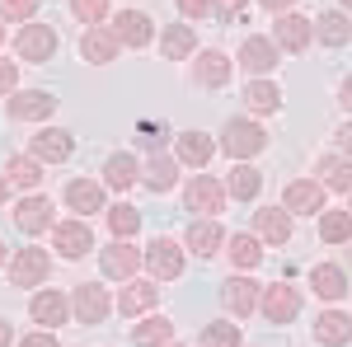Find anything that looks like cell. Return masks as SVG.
<instances>
[{"mask_svg":"<svg viewBox=\"0 0 352 347\" xmlns=\"http://www.w3.org/2000/svg\"><path fill=\"white\" fill-rule=\"evenodd\" d=\"M263 146H268V132H263L258 122H244V117H230V122H226V132H221V150H226V155H235V160L258 155Z\"/></svg>","mask_w":352,"mask_h":347,"instance_id":"cell-1","label":"cell"},{"mask_svg":"<svg viewBox=\"0 0 352 347\" xmlns=\"http://www.w3.org/2000/svg\"><path fill=\"white\" fill-rule=\"evenodd\" d=\"M47 272H52L47 249H19L14 263H10V282H14V287H43Z\"/></svg>","mask_w":352,"mask_h":347,"instance_id":"cell-2","label":"cell"},{"mask_svg":"<svg viewBox=\"0 0 352 347\" xmlns=\"http://www.w3.org/2000/svg\"><path fill=\"white\" fill-rule=\"evenodd\" d=\"M14 52L24 61H52L56 52V28L52 24H24L19 38H14Z\"/></svg>","mask_w":352,"mask_h":347,"instance_id":"cell-3","label":"cell"},{"mask_svg":"<svg viewBox=\"0 0 352 347\" xmlns=\"http://www.w3.org/2000/svg\"><path fill=\"white\" fill-rule=\"evenodd\" d=\"M52 244L61 258H85L94 249V230H89V221H61L52 225Z\"/></svg>","mask_w":352,"mask_h":347,"instance_id":"cell-4","label":"cell"},{"mask_svg":"<svg viewBox=\"0 0 352 347\" xmlns=\"http://www.w3.org/2000/svg\"><path fill=\"white\" fill-rule=\"evenodd\" d=\"M99 263H104V277H118V282H127L136 267L146 263V254H141L132 240H113L109 249L99 254Z\"/></svg>","mask_w":352,"mask_h":347,"instance_id":"cell-5","label":"cell"},{"mask_svg":"<svg viewBox=\"0 0 352 347\" xmlns=\"http://www.w3.org/2000/svg\"><path fill=\"white\" fill-rule=\"evenodd\" d=\"M258 305H263V320H268V324H292L300 315V291H296V287H287V282H277V287L263 291Z\"/></svg>","mask_w":352,"mask_h":347,"instance_id":"cell-6","label":"cell"},{"mask_svg":"<svg viewBox=\"0 0 352 347\" xmlns=\"http://www.w3.org/2000/svg\"><path fill=\"white\" fill-rule=\"evenodd\" d=\"M282 207L292 216H315L324 212V183H315V179H296V183H287L282 192Z\"/></svg>","mask_w":352,"mask_h":347,"instance_id":"cell-7","label":"cell"},{"mask_svg":"<svg viewBox=\"0 0 352 347\" xmlns=\"http://www.w3.org/2000/svg\"><path fill=\"white\" fill-rule=\"evenodd\" d=\"M184 202H188V212H202V216H217L226 207V188L212 179V174H197L188 188H184Z\"/></svg>","mask_w":352,"mask_h":347,"instance_id":"cell-8","label":"cell"},{"mask_svg":"<svg viewBox=\"0 0 352 347\" xmlns=\"http://www.w3.org/2000/svg\"><path fill=\"white\" fill-rule=\"evenodd\" d=\"M71 310H76L80 324H104L113 305H109V291H104V287L85 282V287H76V295H71Z\"/></svg>","mask_w":352,"mask_h":347,"instance_id":"cell-9","label":"cell"},{"mask_svg":"<svg viewBox=\"0 0 352 347\" xmlns=\"http://www.w3.org/2000/svg\"><path fill=\"white\" fill-rule=\"evenodd\" d=\"M146 267L155 272V277H164V282H174L179 272H184V254H179V244L174 240H151L146 244Z\"/></svg>","mask_w":352,"mask_h":347,"instance_id":"cell-10","label":"cell"},{"mask_svg":"<svg viewBox=\"0 0 352 347\" xmlns=\"http://www.w3.org/2000/svg\"><path fill=\"white\" fill-rule=\"evenodd\" d=\"M52 108H56V94H47V89H19L10 99V113L19 122H43V117H52Z\"/></svg>","mask_w":352,"mask_h":347,"instance_id":"cell-11","label":"cell"},{"mask_svg":"<svg viewBox=\"0 0 352 347\" xmlns=\"http://www.w3.org/2000/svg\"><path fill=\"white\" fill-rule=\"evenodd\" d=\"M118 47H122V43H118V33H113V28H85L80 33V56L85 61H94V66H109L113 56H118Z\"/></svg>","mask_w":352,"mask_h":347,"instance_id":"cell-12","label":"cell"},{"mask_svg":"<svg viewBox=\"0 0 352 347\" xmlns=\"http://www.w3.org/2000/svg\"><path fill=\"white\" fill-rule=\"evenodd\" d=\"M221 300H226V310H230V315H240V320H244V315L258 305V282H249V277L235 272V277H226V282H221Z\"/></svg>","mask_w":352,"mask_h":347,"instance_id":"cell-13","label":"cell"},{"mask_svg":"<svg viewBox=\"0 0 352 347\" xmlns=\"http://www.w3.org/2000/svg\"><path fill=\"white\" fill-rule=\"evenodd\" d=\"M14 225H19L24 235L52 230V202H47V197H24V202L14 207Z\"/></svg>","mask_w":352,"mask_h":347,"instance_id":"cell-14","label":"cell"},{"mask_svg":"<svg viewBox=\"0 0 352 347\" xmlns=\"http://www.w3.org/2000/svg\"><path fill=\"white\" fill-rule=\"evenodd\" d=\"M71 150H76V141H71V132H61V127H43V132L33 136V160L61 164Z\"/></svg>","mask_w":352,"mask_h":347,"instance_id":"cell-15","label":"cell"},{"mask_svg":"<svg viewBox=\"0 0 352 347\" xmlns=\"http://www.w3.org/2000/svg\"><path fill=\"white\" fill-rule=\"evenodd\" d=\"M113 33H118V43H127V47H146L151 38H155V28H151V19L141 14V10H122L118 19H113Z\"/></svg>","mask_w":352,"mask_h":347,"instance_id":"cell-16","label":"cell"},{"mask_svg":"<svg viewBox=\"0 0 352 347\" xmlns=\"http://www.w3.org/2000/svg\"><path fill=\"white\" fill-rule=\"evenodd\" d=\"M315 338H320L324 347L352 343V315H343V310H324V315L315 320Z\"/></svg>","mask_w":352,"mask_h":347,"instance_id":"cell-17","label":"cell"},{"mask_svg":"<svg viewBox=\"0 0 352 347\" xmlns=\"http://www.w3.org/2000/svg\"><path fill=\"white\" fill-rule=\"evenodd\" d=\"M310 38H315V24H310V19H300V14H282V19H277V43H282L287 52H305Z\"/></svg>","mask_w":352,"mask_h":347,"instance_id":"cell-18","label":"cell"},{"mask_svg":"<svg viewBox=\"0 0 352 347\" xmlns=\"http://www.w3.org/2000/svg\"><path fill=\"white\" fill-rule=\"evenodd\" d=\"M28 315L38 324H66V315H71V300L61 291H38L33 300H28Z\"/></svg>","mask_w":352,"mask_h":347,"instance_id":"cell-19","label":"cell"},{"mask_svg":"<svg viewBox=\"0 0 352 347\" xmlns=\"http://www.w3.org/2000/svg\"><path fill=\"white\" fill-rule=\"evenodd\" d=\"M192 80L207 85V89H221V85L230 80V56L226 52H202L197 66H192Z\"/></svg>","mask_w":352,"mask_h":347,"instance_id":"cell-20","label":"cell"},{"mask_svg":"<svg viewBox=\"0 0 352 347\" xmlns=\"http://www.w3.org/2000/svg\"><path fill=\"white\" fill-rule=\"evenodd\" d=\"M104 183L127 192L132 183H141V164H136L127 150H118V155H109V160H104Z\"/></svg>","mask_w":352,"mask_h":347,"instance_id":"cell-21","label":"cell"},{"mask_svg":"<svg viewBox=\"0 0 352 347\" xmlns=\"http://www.w3.org/2000/svg\"><path fill=\"white\" fill-rule=\"evenodd\" d=\"M66 207H71V212H80V216L104 212V188L89 183V179H76V183H66Z\"/></svg>","mask_w":352,"mask_h":347,"instance_id":"cell-22","label":"cell"},{"mask_svg":"<svg viewBox=\"0 0 352 347\" xmlns=\"http://www.w3.org/2000/svg\"><path fill=\"white\" fill-rule=\"evenodd\" d=\"M141 183L151 188V192H169V188L179 183V160H169V155H151V164L141 169Z\"/></svg>","mask_w":352,"mask_h":347,"instance_id":"cell-23","label":"cell"},{"mask_svg":"<svg viewBox=\"0 0 352 347\" xmlns=\"http://www.w3.org/2000/svg\"><path fill=\"white\" fill-rule=\"evenodd\" d=\"M155 300H160V287H155V282H127L122 295H118V310H122V315H141V310H151Z\"/></svg>","mask_w":352,"mask_h":347,"instance_id":"cell-24","label":"cell"},{"mask_svg":"<svg viewBox=\"0 0 352 347\" xmlns=\"http://www.w3.org/2000/svg\"><path fill=\"white\" fill-rule=\"evenodd\" d=\"M240 66H244V71H254V76H263V71L277 66V47H272L268 38H249V43L240 47Z\"/></svg>","mask_w":352,"mask_h":347,"instance_id":"cell-25","label":"cell"},{"mask_svg":"<svg viewBox=\"0 0 352 347\" xmlns=\"http://www.w3.org/2000/svg\"><path fill=\"white\" fill-rule=\"evenodd\" d=\"M315 38L329 43V47H343V43H352V19H348V14H338V10H329V14L315 19Z\"/></svg>","mask_w":352,"mask_h":347,"instance_id":"cell-26","label":"cell"},{"mask_svg":"<svg viewBox=\"0 0 352 347\" xmlns=\"http://www.w3.org/2000/svg\"><path fill=\"white\" fill-rule=\"evenodd\" d=\"M258 240L287 244L292 240V212H287V207H282V212H277V207H263V212H258Z\"/></svg>","mask_w":352,"mask_h":347,"instance_id":"cell-27","label":"cell"},{"mask_svg":"<svg viewBox=\"0 0 352 347\" xmlns=\"http://www.w3.org/2000/svg\"><path fill=\"white\" fill-rule=\"evenodd\" d=\"M212 155H217V141H212V136H202V132H184V136H179V160H184V164L202 169Z\"/></svg>","mask_w":352,"mask_h":347,"instance_id":"cell-28","label":"cell"},{"mask_svg":"<svg viewBox=\"0 0 352 347\" xmlns=\"http://www.w3.org/2000/svg\"><path fill=\"white\" fill-rule=\"evenodd\" d=\"M221 240H226V235H221V225L212 221V216H207V221H192V225H188V249L197 254V258H212Z\"/></svg>","mask_w":352,"mask_h":347,"instance_id":"cell-29","label":"cell"},{"mask_svg":"<svg viewBox=\"0 0 352 347\" xmlns=\"http://www.w3.org/2000/svg\"><path fill=\"white\" fill-rule=\"evenodd\" d=\"M310 287H315V295H324V300H338V295L348 291V272L333 267V263H320L310 272Z\"/></svg>","mask_w":352,"mask_h":347,"instance_id":"cell-30","label":"cell"},{"mask_svg":"<svg viewBox=\"0 0 352 347\" xmlns=\"http://www.w3.org/2000/svg\"><path fill=\"white\" fill-rule=\"evenodd\" d=\"M230 197H240V202H249V197H258V188H263V174L254 169V164L235 160V169H230Z\"/></svg>","mask_w":352,"mask_h":347,"instance_id":"cell-31","label":"cell"},{"mask_svg":"<svg viewBox=\"0 0 352 347\" xmlns=\"http://www.w3.org/2000/svg\"><path fill=\"white\" fill-rule=\"evenodd\" d=\"M320 183L333 188V192H352V160L324 155V160H320Z\"/></svg>","mask_w":352,"mask_h":347,"instance_id":"cell-32","label":"cell"},{"mask_svg":"<svg viewBox=\"0 0 352 347\" xmlns=\"http://www.w3.org/2000/svg\"><path fill=\"white\" fill-rule=\"evenodd\" d=\"M164 61H184V56H192V47H197V38H192L188 24H169L164 28Z\"/></svg>","mask_w":352,"mask_h":347,"instance_id":"cell-33","label":"cell"},{"mask_svg":"<svg viewBox=\"0 0 352 347\" xmlns=\"http://www.w3.org/2000/svg\"><path fill=\"white\" fill-rule=\"evenodd\" d=\"M5 179H10L14 188H38V183H43V164L33 160V155H10Z\"/></svg>","mask_w":352,"mask_h":347,"instance_id":"cell-34","label":"cell"},{"mask_svg":"<svg viewBox=\"0 0 352 347\" xmlns=\"http://www.w3.org/2000/svg\"><path fill=\"white\" fill-rule=\"evenodd\" d=\"M169 338H174V324L160 320V315H151L146 324H136V333H132L136 347H169Z\"/></svg>","mask_w":352,"mask_h":347,"instance_id":"cell-35","label":"cell"},{"mask_svg":"<svg viewBox=\"0 0 352 347\" xmlns=\"http://www.w3.org/2000/svg\"><path fill=\"white\" fill-rule=\"evenodd\" d=\"M230 263H235V272L240 267H258V258H263V244L254 240V235H230Z\"/></svg>","mask_w":352,"mask_h":347,"instance_id":"cell-36","label":"cell"},{"mask_svg":"<svg viewBox=\"0 0 352 347\" xmlns=\"http://www.w3.org/2000/svg\"><path fill=\"white\" fill-rule=\"evenodd\" d=\"M244 104L254 108V113H277V104H282V89L268 80H254L249 89H244Z\"/></svg>","mask_w":352,"mask_h":347,"instance_id":"cell-37","label":"cell"},{"mask_svg":"<svg viewBox=\"0 0 352 347\" xmlns=\"http://www.w3.org/2000/svg\"><path fill=\"white\" fill-rule=\"evenodd\" d=\"M320 235L329 244H348L352 240V212H324L320 216Z\"/></svg>","mask_w":352,"mask_h":347,"instance_id":"cell-38","label":"cell"},{"mask_svg":"<svg viewBox=\"0 0 352 347\" xmlns=\"http://www.w3.org/2000/svg\"><path fill=\"white\" fill-rule=\"evenodd\" d=\"M109 225H113L118 240H132L136 230H141V212L127 207V202H118V207H109Z\"/></svg>","mask_w":352,"mask_h":347,"instance_id":"cell-39","label":"cell"},{"mask_svg":"<svg viewBox=\"0 0 352 347\" xmlns=\"http://www.w3.org/2000/svg\"><path fill=\"white\" fill-rule=\"evenodd\" d=\"M207 347H240V324H202Z\"/></svg>","mask_w":352,"mask_h":347,"instance_id":"cell-40","label":"cell"},{"mask_svg":"<svg viewBox=\"0 0 352 347\" xmlns=\"http://www.w3.org/2000/svg\"><path fill=\"white\" fill-rule=\"evenodd\" d=\"M71 14H76V19H80V24H99V19H104V14H109V0H71Z\"/></svg>","mask_w":352,"mask_h":347,"instance_id":"cell-41","label":"cell"},{"mask_svg":"<svg viewBox=\"0 0 352 347\" xmlns=\"http://www.w3.org/2000/svg\"><path fill=\"white\" fill-rule=\"evenodd\" d=\"M38 0H0V19H33Z\"/></svg>","mask_w":352,"mask_h":347,"instance_id":"cell-42","label":"cell"},{"mask_svg":"<svg viewBox=\"0 0 352 347\" xmlns=\"http://www.w3.org/2000/svg\"><path fill=\"white\" fill-rule=\"evenodd\" d=\"M212 14L221 24H235V19H244V0H212Z\"/></svg>","mask_w":352,"mask_h":347,"instance_id":"cell-43","label":"cell"},{"mask_svg":"<svg viewBox=\"0 0 352 347\" xmlns=\"http://www.w3.org/2000/svg\"><path fill=\"white\" fill-rule=\"evenodd\" d=\"M164 127H155V122H141V132H136V141H141V146H146V150H160V141H164Z\"/></svg>","mask_w":352,"mask_h":347,"instance_id":"cell-44","label":"cell"},{"mask_svg":"<svg viewBox=\"0 0 352 347\" xmlns=\"http://www.w3.org/2000/svg\"><path fill=\"white\" fill-rule=\"evenodd\" d=\"M179 10H184V19H207L212 14V0H179Z\"/></svg>","mask_w":352,"mask_h":347,"instance_id":"cell-45","label":"cell"},{"mask_svg":"<svg viewBox=\"0 0 352 347\" xmlns=\"http://www.w3.org/2000/svg\"><path fill=\"white\" fill-rule=\"evenodd\" d=\"M14 80H19L14 61H5V56H0V94H14Z\"/></svg>","mask_w":352,"mask_h":347,"instance_id":"cell-46","label":"cell"},{"mask_svg":"<svg viewBox=\"0 0 352 347\" xmlns=\"http://www.w3.org/2000/svg\"><path fill=\"white\" fill-rule=\"evenodd\" d=\"M19 347H61V343H56V333H28Z\"/></svg>","mask_w":352,"mask_h":347,"instance_id":"cell-47","label":"cell"},{"mask_svg":"<svg viewBox=\"0 0 352 347\" xmlns=\"http://www.w3.org/2000/svg\"><path fill=\"white\" fill-rule=\"evenodd\" d=\"M258 5H263V10H272V14H277V10H292V5H296V0H258Z\"/></svg>","mask_w":352,"mask_h":347,"instance_id":"cell-48","label":"cell"},{"mask_svg":"<svg viewBox=\"0 0 352 347\" xmlns=\"http://www.w3.org/2000/svg\"><path fill=\"white\" fill-rule=\"evenodd\" d=\"M338 146H343V150L352 155V122H348V127H338Z\"/></svg>","mask_w":352,"mask_h":347,"instance_id":"cell-49","label":"cell"},{"mask_svg":"<svg viewBox=\"0 0 352 347\" xmlns=\"http://www.w3.org/2000/svg\"><path fill=\"white\" fill-rule=\"evenodd\" d=\"M14 343V328H10V320H0V347Z\"/></svg>","mask_w":352,"mask_h":347,"instance_id":"cell-50","label":"cell"},{"mask_svg":"<svg viewBox=\"0 0 352 347\" xmlns=\"http://www.w3.org/2000/svg\"><path fill=\"white\" fill-rule=\"evenodd\" d=\"M338 99H343V108H348V113H352V76H348V80H343V89H338Z\"/></svg>","mask_w":352,"mask_h":347,"instance_id":"cell-51","label":"cell"},{"mask_svg":"<svg viewBox=\"0 0 352 347\" xmlns=\"http://www.w3.org/2000/svg\"><path fill=\"white\" fill-rule=\"evenodd\" d=\"M5 197H10V183H5V179H0V207H5Z\"/></svg>","mask_w":352,"mask_h":347,"instance_id":"cell-52","label":"cell"},{"mask_svg":"<svg viewBox=\"0 0 352 347\" xmlns=\"http://www.w3.org/2000/svg\"><path fill=\"white\" fill-rule=\"evenodd\" d=\"M0 263H5V244H0Z\"/></svg>","mask_w":352,"mask_h":347,"instance_id":"cell-53","label":"cell"},{"mask_svg":"<svg viewBox=\"0 0 352 347\" xmlns=\"http://www.w3.org/2000/svg\"><path fill=\"white\" fill-rule=\"evenodd\" d=\"M0 43H5V24H0Z\"/></svg>","mask_w":352,"mask_h":347,"instance_id":"cell-54","label":"cell"},{"mask_svg":"<svg viewBox=\"0 0 352 347\" xmlns=\"http://www.w3.org/2000/svg\"><path fill=\"white\" fill-rule=\"evenodd\" d=\"M343 5H348V10H352V0H343Z\"/></svg>","mask_w":352,"mask_h":347,"instance_id":"cell-55","label":"cell"},{"mask_svg":"<svg viewBox=\"0 0 352 347\" xmlns=\"http://www.w3.org/2000/svg\"><path fill=\"white\" fill-rule=\"evenodd\" d=\"M169 347H174V343H169Z\"/></svg>","mask_w":352,"mask_h":347,"instance_id":"cell-56","label":"cell"},{"mask_svg":"<svg viewBox=\"0 0 352 347\" xmlns=\"http://www.w3.org/2000/svg\"><path fill=\"white\" fill-rule=\"evenodd\" d=\"M348 212H352V207H348Z\"/></svg>","mask_w":352,"mask_h":347,"instance_id":"cell-57","label":"cell"}]
</instances>
